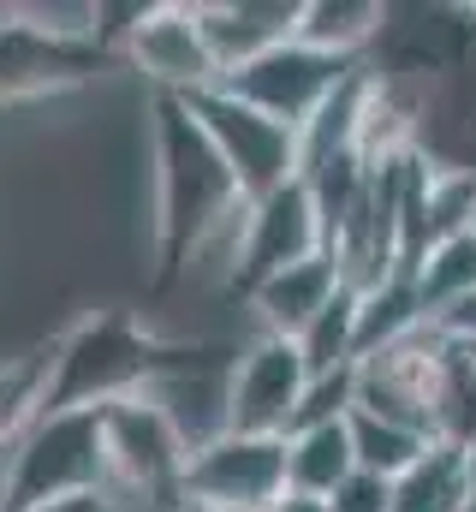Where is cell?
<instances>
[{
	"mask_svg": "<svg viewBox=\"0 0 476 512\" xmlns=\"http://www.w3.org/2000/svg\"><path fill=\"white\" fill-rule=\"evenodd\" d=\"M149 143H155V256H161V286L185 274V262H203L215 245H227L238 262L250 197L238 191L233 167L197 126L185 96H155L149 102Z\"/></svg>",
	"mask_w": 476,
	"mask_h": 512,
	"instance_id": "obj_1",
	"label": "cell"
},
{
	"mask_svg": "<svg viewBox=\"0 0 476 512\" xmlns=\"http://www.w3.org/2000/svg\"><path fill=\"white\" fill-rule=\"evenodd\" d=\"M197 358L203 352L137 328L125 310H102L54 346L42 417H54V411H108V405H125V399H143L155 382H167L173 370H185Z\"/></svg>",
	"mask_w": 476,
	"mask_h": 512,
	"instance_id": "obj_2",
	"label": "cell"
},
{
	"mask_svg": "<svg viewBox=\"0 0 476 512\" xmlns=\"http://www.w3.org/2000/svg\"><path fill=\"white\" fill-rule=\"evenodd\" d=\"M90 489H108V411H54L6 453L0 512H36Z\"/></svg>",
	"mask_w": 476,
	"mask_h": 512,
	"instance_id": "obj_3",
	"label": "cell"
},
{
	"mask_svg": "<svg viewBox=\"0 0 476 512\" xmlns=\"http://www.w3.org/2000/svg\"><path fill=\"white\" fill-rule=\"evenodd\" d=\"M185 465H191V447L179 441V429L155 399L108 405V489L131 512L185 507Z\"/></svg>",
	"mask_w": 476,
	"mask_h": 512,
	"instance_id": "obj_4",
	"label": "cell"
},
{
	"mask_svg": "<svg viewBox=\"0 0 476 512\" xmlns=\"http://www.w3.org/2000/svg\"><path fill=\"white\" fill-rule=\"evenodd\" d=\"M185 108L197 114V126L209 131V143L221 149V161L233 167L238 191H244L250 203L298 179V131L292 126L256 114L250 102H238L233 90H221V84L185 96Z\"/></svg>",
	"mask_w": 476,
	"mask_h": 512,
	"instance_id": "obj_5",
	"label": "cell"
},
{
	"mask_svg": "<svg viewBox=\"0 0 476 512\" xmlns=\"http://www.w3.org/2000/svg\"><path fill=\"white\" fill-rule=\"evenodd\" d=\"M363 60H334V54H316V48H304L298 36L292 42H280V48H268L262 60H250V66H238L227 78H215L221 90H233L238 102H250L256 114H268V120H280V126L304 131V120L352 78Z\"/></svg>",
	"mask_w": 476,
	"mask_h": 512,
	"instance_id": "obj_6",
	"label": "cell"
},
{
	"mask_svg": "<svg viewBox=\"0 0 476 512\" xmlns=\"http://www.w3.org/2000/svg\"><path fill=\"white\" fill-rule=\"evenodd\" d=\"M286 495V441L274 435H215L185 465V501L215 512H262Z\"/></svg>",
	"mask_w": 476,
	"mask_h": 512,
	"instance_id": "obj_7",
	"label": "cell"
},
{
	"mask_svg": "<svg viewBox=\"0 0 476 512\" xmlns=\"http://www.w3.org/2000/svg\"><path fill=\"white\" fill-rule=\"evenodd\" d=\"M304 387H310V370H304L298 340H280V334L250 340L244 358L227 370V429L286 441V429L304 405Z\"/></svg>",
	"mask_w": 476,
	"mask_h": 512,
	"instance_id": "obj_8",
	"label": "cell"
},
{
	"mask_svg": "<svg viewBox=\"0 0 476 512\" xmlns=\"http://www.w3.org/2000/svg\"><path fill=\"white\" fill-rule=\"evenodd\" d=\"M304 256H322V221H316V203H310L304 179H292V185L250 203L238 262H233V286L250 298L268 274H280V268H292Z\"/></svg>",
	"mask_w": 476,
	"mask_h": 512,
	"instance_id": "obj_9",
	"label": "cell"
},
{
	"mask_svg": "<svg viewBox=\"0 0 476 512\" xmlns=\"http://www.w3.org/2000/svg\"><path fill=\"white\" fill-rule=\"evenodd\" d=\"M125 54L155 84V96H197V90H209L221 78L215 54L203 42L197 6H179V0L173 6H143V18L125 36Z\"/></svg>",
	"mask_w": 476,
	"mask_h": 512,
	"instance_id": "obj_10",
	"label": "cell"
},
{
	"mask_svg": "<svg viewBox=\"0 0 476 512\" xmlns=\"http://www.w3.org/2000/svg\"><path fill=\"white\" fill-rule=\"evenodd\" d=\"M102 66H108V48H102V42L48 36V30H36V24H24L18 6H12V24L0 30V108H6V102H30V96L72 90V84L96 78Z\"/></svg>",
	"mask_w": 476,
	"mask_h": 512,
	"instance_id": "obj_11",
	"label": "cell"
},
{
	"mask_svg": "<svg viewBox=\"0 0 476 512\" xmlns=\"http://www.w3.org/2000/svg\"><path fill=\"white\" fill-rule=\"evenodd\" d=\"M298 12H304V0H197V24L215 54V72L227 78L238 66L262 60L268 48L292 42Z\"/></svg>",
	"mask_w": 476,
	"mask_h": 512,
	"instance_id": "obj_12",
	"label": "cell"
},
{
	"mask_svg": "<svg viewBox=\"0 0 476 512\" xmlns=\"http://www.w3.org/2000/svg\"><path fill=\"white\" fill-rule=\"evenodd\" d=\"M346 280H340V268H334V256H304V262H292V268H280V274H268L256 292H250V304H256V316H262V334H280V340H298L328 304H334V292H340Z\"/></svg>",
	"mask_w": 476,
	"mask_h": 512,
	"instance_id": "obj_13",
	"label": "cell"
},
{
	"mask_svg": "<svg viewBox=\"0 0 476 512\" xmlns=\"http://www.w3.org/2000/svg\"><path fill=\"white\" fill-rule=\"evenodd\" d=\"M423 328H429V310H423L411 274H387V280H375V286L357 292V364L405 346Z\"/></svg>",
	"mask_w": 476,
	"mask_h": 512,
	"instance_id": "obj_14",
	"label": "cell"
},
{
	"mask_svg": "<svg viewBox=\"0 0 476 512\" xmlns=\"http://www.w3.org/2000/svg\"><path fill=\"white\" fill-rule=\"evenodd\" d=\"M357 471L352 453V429L346 423H316V429H292L286 435V489L328 501L346 477Z\"/></svg>",
	"mask_w": 476,
	"mask_h": 512,
	"instance_id": "obj_15",
	"label": "cell"
},
{
	"mask_svg": "<svg viewBox=\"0 0 476 512\" xmlns=\"http://www.w3.org/2000/svg\"><path fill=\"white\" fill-rule=\"evenodd\" d=\"M471 459L453 441H435L399 483H393V512H471Z\"/></svg>",
	"mask_w": 476,
	"mask_h": 512,
	"instance_id": "obj_16",
	"label": "cell"
},
{
	"mask_svg": "<svg viewBox=\"0 0 476 512\" xmlns=\"http://www.w3.org/2000/svg\"><path fill=\"white\" fill-rule=\"evenodd\" d=\"M381 36V6L375 0H304L298 12V42L334 60H369Z\"/></svg>",
	"mask_w": 476,
	"mask_h": 512,
	"instance_id": "obj_17",
	"label": "cell"
},
{
	"mask_svg": "<svg viewBox=\"0 0 476 512\" xmlns=\"http://www.w3.org/2000/svg\"><path fill=\"white\" fill-rule=\"evenodd\" d=\"M346 429H352V453H357V471H369V477H381V483H399L435 441L429 435H417V429H399V423H381V417H369V411H352L346 417Z\"/></svg>",
	"mask_w": 476,
	"mask_h": 512,
	"instance_id": "obj_18",
	"label": "cell"
},
{
	"mask_svg": "<svg viewBox=\"0 0 476 512\" xmlns=\"http://www.w3.org/2000/svg\"><path fill=\"white\" fill-rule=\"evenodd\" d=\"M298 352H304V370L310 382L316 376H340V370H357V292L340 286L334 304L298 334Z\"/></svg>",
	"mask_w": 476,
	"mask_h": 512,
	"instance_id": "obj_19",
	"label": "cell"
},
{
	"mask_svg": "<svg viewBox=\"0 0 476 512\" xmlns=\"http://www.w3.org/2000/svg\"><path fill=\"white\" fill-rule=\"evenodd\" d=\"M48 370H54V346L48 352H24L0 364V453H12L24 441V429L42 417V393H48Z\"/></svg>",
	"mask_w": 476,
	"mask_h": 512,
	"instance_id": "obj_20",
	"label": "cell"
},
{
	"mask_svg": "<svg viewBox=\"0 0 476 512\" xmlns=\"http://www.w3.org/2000/svg\"><path fill=\"white\" fill-rule=\"evenodd\" d=\"M411 280H417V298H423V310H429V316H441L447 304L471 298V292H476V233L435 245V251L411 268Z\"/></svg>",
	"mask_w": 476,
	"mask_h": 512,
	"instance_id": "obj_21",
	"label": "cell"
},
{
	"mask_svg": "<svg viewBox=\"0 0 476 512\" xmlns=\"http://www.w3.org/2000/svg\"><path fill=\"white\" fill-rule=\"evenodd\" d=\"M322 507L328 512H393V483H381V477H369V471H352Z\"/></svg>",
	"mask_w": 476,
	"mask_h": 512,
	"instance_id": "obj_22",
	"label": "cell"
},
{
	"mask_svg": "<svg viewBox=\"0 0 476 512\" xmlns=\"http://www.w3.org/2000/svg\"><path fill=\"white\" fill-rule=\"evenodd\" d=\"M429 328H435L447 346H465V352H476V292H471V298H459V304H447L441 316H429Z\"/></svg>",
	"mask_w": 476,
	"mask_h": 512,
	"instance_id": "obj_23",
	"label": "cell"
},
{
	"mask_svg": "<svg viewBox=\"0 0 476 512\" xmlns=\"http://www.w3.org/2000/svg\"><path fill=\"white\" fill-rule=\"evenodd\" d=\"M36 512H131V507L119 501L114 489H90V495H66V501H48Z\"/></svg>",
	"mask_w": 476,
	"mask_h": 512,
	"instance_id": "obj_24",
	"label": "cell"
},
{
	"mask_svg": "<svg viewBox=\"0 0 476 512\" xmlns=\"http://www.w3.org/2000/svg\"><path fill=\"white\" fill-rule=\"evenodd\" d=\"M262 512H328V507H322V501H310V495H292V489H286L280 501H268Z\"/></svg>",
	"mask_w": 476,
	"mask_h": 512,
	"instance_id": "obj_25",
	"label": "cell"
},
{
	"mask_svg": "<svg viewBox=\"0 0 476 512\" xmlns=\"http://www.w3.org/2000/svg\"><path fill=\"white\" fill-rule=\"evenodd\" d=\"M465 459H471V483H476V441H471V447H465Z\"/></svg>",
	"mask_w": 476,
	"mask_h": 512,
	"instance_id": "obj_26",
	"label": "cell"
},
{
	"mask_svg": "<svg viewBox=\"0 0 476 512\" xmlns=\"http://www.w3.org/2000/svg\"><path fill=\"white\" fill-rule=\"evenodd\" d=\"M6 24H12V6H0V30H6Z\"/></svg>",
	"mask_w": 476,
	"mask_h": 512,
	"instance_id": "obj_27",
	"label": "cell"
},
{
	"mask_svg": "<svg viewBox=\"0 0 476 512\" xmlns=\"http://www.w3.org/2000/svg\"><path fill=\"white\" fill-rule=\"evenodd\" d=\"M179 512H215V507H197V501H185V507H179Z\"/></svg>",
	"mask_w": 476,
	"mask_h": 512,
	"instance_id": "obj_28",
	"label": "cell"
},
{
	"mask_svg": "<svg viewBox=\"0 0 476 512\" xmlns=\"http://www.w3.org/2000/svg\"><path fill=\"white\" fill-rule=\"evenodd\" d=\"M0 477H6V453H0Z\"/></svg>",
	"mask_w": 476,
	"mask_h": 512,
	"instance_id": "obj_29",
	"label": "cell"
},
{
	"mask_svg": "<svg viewBox=\"0 0 476 512\" xmlns=\"http://www.w3.org/2000/svg\"><path fill=\"white\" fill-rule=\"evenodd\" d=\"M471 512H476V495H471Z\"/></svg>",
	"mask_w": 476,
	"mask_h": 512,
	"instance_id": "obj_30",
	"label": "cell"
},
{
	"mask_svg": "<svg viewBox=\"0 0 476 512\" xmlns=\"http://www.w3.org/2000/svg\"><path fill=\"white\" fill-rule=\"evenodd\" d=\"M459 352H465V346H459ZM471 358H476V352H471Z\"/></svg>",
	"mask_w": 476,
	"mask_h": 512,
	"instance_id": "obj_31",
	"label": "cell"
},
{
	"mask_svg": "<svg viewBox=\"0 0 476 512\" xmlns=\"http://www.w3.org/2000/svg\"><path fill=\"white\" fill-rule=\"evenodd\" d=\"M471 233H476V227H471Z\"/></svg>",
	"mask_w": 476,
	"mask_h": 512,
	"instance_id": "obj_32",
	"label": "cell"
}]
</instances>
